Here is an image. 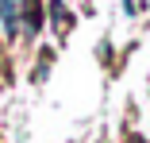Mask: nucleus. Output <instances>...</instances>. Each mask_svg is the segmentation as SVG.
<instances>
[{
  "label": "nucleus",
  "mask_w": 150,
  "mask_h": 143,
  "mask_svg": "<svg viewBox=\"0 0 150 143\" xmlns=\"http://www.w3.org/2000/svg\"><path fill=\"white\" fill-rule=\"evenodd\" d=\"M127 143H146V139H142V135H131V139H127Z\"/></svg>",
  "instance_id": "obj_3"
},
{
  "label": "nucleus",
  "mask_w": 150,
  "mask_h": 143,
  "mask_svg": "<svg viewBox=\"0 0 150 143\" xmlns=\"http://www.w3.org/2000/svg\"><path fill=\"white\" fill-rule=\"evenodd\" d=\"M19 4L16 0H0V31H4V39H19Z\"/></svg>",
  "instance_id": "obj_1"
},
{
  "label": "nucleus",
  "mask_w": 150,
  "mask_h": 143,
  "mask_svg": "<svg viewBox=\"0 0 150 143\" xmlns=\"http://www.w3.org/2000/svg\"><path fill=\"white\" fill-rule=\"evenodd\" d=\"M50 23H54V31H58V35H69L73 16L66 12V4H62V0H50Z\"/></svg>",
  "instance_id": "obj_2"
}]
</instances>
